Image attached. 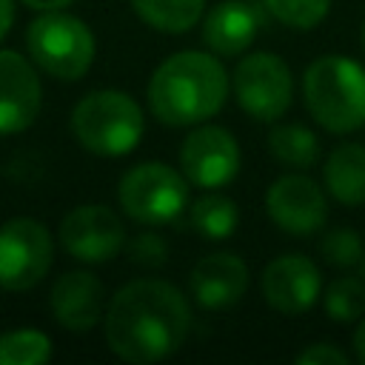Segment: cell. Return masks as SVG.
Returning a JSON list of instances; mask_svg holds the SVG:
<instances>
[{
    "label": "cell",
    "mask_w": 365,
    "mask_h": 365,
    "mask_svg": "<svg viewBox=\"0 0 365 365\" xmlns=\"http://www.w3.org/2000/svg\"><path fill=\"white\" fill-rule=\"evenodd\" d=\"M26 46L37 68L57 80H80L94 63V34L71 14L43 11L26 29Z\"/></svg>",
    "instance_id": "cell-5"
},
{
    "label": "cell",
    "mask_w": 365,
    "mask_h": 365,
    "mask_svg": "<svg viewBox=\"0 0 365 365\" xmlns=\"http://www.w3.org/2000/svg\"><path fill=\"white\" fill-rule=\"evenodd\" d=\"M302 97L311 117L331 134L365 125V68L351 57H317L302 74Z\"/></svg>",
    "instance_id": "cell-3"
},
{
    "label": "cell",
    "mask_w": 365,
    "mask_h": 365,
    "mask_svg": "<svg viewBox=\"0 0 365 365\" xmlns=\"http://www.w3.org/2000/svg\"><path fill=\"white\" fill-rule=\"evenodd\" d=\"M234 97L251 120H279L294 100V77L288 63L271 51H251L234 68Z\"/></svg>",
    "instance_id": "cell-7"
},
{
    "label": "cell",
    "mask_w": 365,
    "mask_h": 365,
    "mask_svg": "<svg viewBox=\"0 0 365 365\" xmlns=\"http://www.w3.org/2000/svg\"><path fill=\"white\" fill-rule=\"evenodd\" d=\"M60 245L80 262H108L125 248V228L106 205H77L60 222Z\"/></svg>",
    "instance_id": "cell-11"
},
{
    "label": "cell",
    "mask_w": 365,
    "mask_h": 365,
    "mask_svg": "<svg viewBox=\"0 0 365 365\" xmlns=\"http://www.w3.org/2000/svg\"><path fill=\"white\" fill-rule=\"evenodd\" d=\"M228 74L208 51H177L165 57L148 80V108L171 128L200 125L222 111Z\"/></svg>",
    "instance_id": "cell-2"
},
{
    "label": "cell",
    "mask_w": 365,
    "mask_h": 365,
    "mask_svg": "<svg viewBox=\"0 0 365 365\" xmlns=\"http://www.w3.org/2000/svg\"><path fill=\"white\" fill-rule=\"evenodd\" d=\"M262 14L248 0H222L202 20V43L220 57H237L257 40Z\"/></svg>",
    "instance_id": "cell-16"
},
{
    "label": "cell",
    "mask_w": 365,
    "mask_h": 365,
    "mask_svg": "<svg viewBox=\"0 0 365 365\" xmlns=\"http://www.w3.org/2000/svg\"><path fill=\"white\" fill-rule=\"evenodd\" d=\"M54 319L68 331H88L106 317V288L88 271H66L48 297Z\"/></svg>",
    "instance_id": "cell-15"
},
{
    "label": "cell",
    "mask_w": 365,
    "mask_h": 365,
    "mask_svg": "<svg viewBox=\"0 0 365 365\" xmlns=\"http://www.w3.org/2000/svg\"><path fill=\"white\" fill-rule=\"evenodd\" d=\"M188 222L205 240H225L240 225V208L231 197L205 194L188 205Z\"/></svg>",
    "instance_id": "cell-20"
},
{
    "label": "cell",
    "mask_w": 365,
    "mask_h": 365,
    "mask_svg": "<svg viewBox=\"0 0 365 365\" xmlns=\"http://www.w3.org/2000/svg\"><path fill=\"white\" fill-rule=\"evenodd\" d=\"M137 17L165 34H182L202 20L205 0H131Z\"/></svg>",
    "instance_id": "cell-18"
},
{
    "label": "cell",
    "mask_w": 365,
    "mask_h": 365,
    "mask_svg": "<svg viewBox=\"0 0 365 365\" xmlns=\"http://www.w3.org/2000/svg\"><path fill=\"white\" fill-rule=\"evenodd\" d=\"M262 6L288 29H314L325 20L331 0H262Z\"/></svg>",
    "instance_id": "cell-23"
},
{
    "label": "cell",
    "mask_w": 365,
    "mask_h": 365,
    "mask_svg": "<svg viewBox=\"0 0 365 365\" xmlns=\"http://www.w3.org/2000/svg\"><path fill=\"white\" fill-rule=\"evenodd\" d=\"M128 259L143 268H160L168 259V242L154 231H143L128 242Z\"/></svg>",
    "instance_id": "cell-25"
},
{
    "label": "cell",
    "mask_w": 365,
    "mask_h": 365,
    "mask_svg": "<svg viewBox=\"0 0 365 365\" xmlns=\"http://www.w3.org/2000/svg\"><path fill=\"white\" fill-rule=\"evenodd\" d=\"M362 48H365V23H362Z\"/></svg>",
    "instance_id": "cell-31"
},
{
    "label": "cell",
    "mask_w": 365,
    "mask_h": 365,
    "mask_svg": "<svg viewBox=\"0 0 365 365\" xmlns=\"http://www.w3.org/2000/svg\"><path fill=\"white\" fill-rule=\"evenodd\" d=\"M359 274H362V279H365V254H362V259H359Z\"/></svg>",
    "instance_id": "cell-30"
},
{
    "label": "cell",
    "mask_w": 365,
    "mask_h": 365,
    "mask_svg": "<svg viewBox=\"0 0 365 365\" xmlns=\"http://www.w3.org/2000/svg\"><path fill=\"white\" fill-rule=\"evenodd\" d=\"M351 345H354V356H356V362H362V365H365V319H359V325H356V331H354Z\"/></svg>",
    "instance_id": "cell-28"
},
{
    "label": "cell",
    "mask_w": 365,
    "mask_h": 365,
    "mask_svg": "<svg viewBox=\"0 0 365 365\" xmlns=\"http://www.w3.org/2000/svg\"><path fill=\"white\" fill-rule=\"evenodd\" d=\"M43 91L34 66L9 48H0V134L29 128L40 114Z\"/></svg>",
    "instance_id": "cell-13"
},
{
    "label": "cell",
    "mask_w": 365,
    "mask_h": 365,
    "mask_svg": "<svg viewBox=\"0 0 365 365\" xmlns=\"http://www.w3.org/2000/svg\"><path fill=\"white\" fill-rule=\"evenodd\" d=\"M180 171L197 188H222L240 171V145L222 125H200L180 145Z\"/></svg>",
    "instance_id": "cell-9"
},
{
    "label": "cell",
    "mask_w": 365,
    "mask_h": 365,
    "mask_svg": "<svg viewBox=\"0 0 365 365\" xmlns=\"http://www.w3.org/2000/svg\"><path fill=\"white\" fill-rule=\"evenodd\" d=\"M319 254L325 262L336 265V268H351V265H359L365 248H362V237L348 228V225H336V228H328L319 240Z\"/></svg>",
    "instance_id": "cell-24"
},
{
    "label": "cell",
    "mask_w": 365,
    "mask_h": 365,
    "mask_svg": "<svg viewBox=\"0 0 365 365\" xmlns=\"http://www.w3.org/2000/svg\"><path fill=\"white\" fill-rule=\"evenodd\" d=\"M297 362L299 365H348L351 356L331 342H311L297 354Z\"/></svg>",
    "instance_id": "cell-26"
},
{
    "label": "cell",
    "mask_w": 365,
    "mask_h": 365,
    "mask_svg": "<svg viewBox=\"0 0 365 365\" xmlns=\"http://www.w3.org/2000/svg\"><path fill=\"white\" fill-rule=\"evenodd\" d=\"M117 200L134 222L165 225L188 208V180L165 163H140L123 174Z\"/></svg>",
    "instance_id": "cell-6"
},
{
    "label": "cell",
    "mask_w": 365,
    "mask_h": 365,
    "mask_svg": "<svg viewBox=\"0 0 365 365\" xmlns=\"http://www.w3.org/2000/svg\"><path fill=\"white\" fill-rule=\"evenodd\" d=\"M259 288L268 308L279 314H302L319 299L322 277L308 257L282 254L265 265L259 277Z\"/></svg>",
    "instance_id": "cell-12"
},
{
    "label": "cell",
    "mask_w": 365,
    "mask_h": 365,
    "mask_svg": "<svg viewBox=\"0 0 365 365\" xmlns=\"http://www.w3.org/2000/svg\"><path fill=\"white\" fill-rule=\"evenodd\" d=\"M322 305H325V314L339 325L362 319V314H365V279L362 277H351V274L336 277L325 288Z\"/></svg>",
    "instance_id": "cell-21"
},
{
    "label": "cell",
    "mask_w": 365,
    "mask_h": 365,
    "mask_svg": "<svg viewBox=\"0 0 365 365\" xmlns=\"http://www.w3.org/2000/svg\"><path fill=\"white\" fill-rule=\"evenodd\" d=\"M143 108L134 97L117 88L86 94L71 111L74 140L97 157H123L143 140Z\"/></svg>",
    "instance_id": "cell-4"
},
{
    "label": "cell",
    "mask_w": 365,
    "mask_h": 365,
    "mask_svg": "<svg viewBox=\"0 0 365 365\" xmlns=\"http://www.w3.org/2000/svg\"><path fill=\"white\" fill-rule=\"evenodd\" d=\"M51 359V339L37 328L0 334V365H43Z\"/></svg>",
    "instance_id": "cell-22"
},
{
    "label": "cell",
    "mask_w": 365,
    "mask_h": 365,
    "mask_svg": "<svg viewBox=\"0 0 365 365\" xmlns=\"http://www.w3.org/2000/svg\"><path fill=\"white\" fill-rule=\"evenodd\" d=\"M268 151L274 154V160L279 165L288 168H311L319 160V140L311 128L299 125V123H282L274 125L268 134Z\"/></svg>",
    "instance_id": "cell-19"
},
{
    "label": "cell",
    "mask_w": 365,
    "mask_h": 365,
    "mask_svg": "<svg viewBox=\"0 0 365 365\" xmlns=\"http://www.w3.org/2000/svg\"><path fill=\"white\" fill-rule=\"evenodd\" d=\"M54 262V240L40 220L14 217L0 225V285L6 291L34 288Z\"/></svg>",
    "instance_id": "cell-8"
},
{
    "label": "cell",
    "mask_w": 365,
    "mask_h": 365,
    "mask_svg": "<svg viewBox=\"0 0 365 365\" xmlns=\"http://www.w3.org/2000/svg\"><path fill=\"white\" fill-rule=\"evenodd\" d=\"M322 180L336 202L348 208L365 205V145L359 143L336 145L322 165Z\"/></svg>",
    "instance_id": "cell-17"
},
{
    "label": "cell",
    "mask_w": 365,
    "mask_h": 365,
    "mask_svg": "<svg viewBox=\"0 0 365 365\" xmlns=\"http://www.w3.org/2000/svg\"><path fill=\"white\" fill-rule=\"evenodd\" d=\"M248 279H251L248 265L237 254L214 251V254H205L191 268L188 285H191V297L200 308L222 311V308L237 305L245 297Z\"/></svg>",
    "instance_id": "cell-14"
},
{
    "label": "cell",
    "mask_w": 365,
    "mask_h": 365,
    "mask_svg": "<svg viewBox=\"0 0 365 365\" xmlns=\"http://www.w3.org/2000/svg\"><path fill=\"white\" fill-rule=\"evenodd\" d=\"M108 348L131 365H151L182 348L191 331V305L165 279L125 282L103 317Z\"/></svg>",
    "instance_id": "cell-1"
},
{
    "label": "cell",
    "mask_w": 365,
    "mask_h": 365,
    "mask_svg": "<svg viewBox=\"0 0 365 365\" xmlns=\"http://www.w3.org/2000/svg\"><path fill=\"white\" fill-rule=\"evenodd\" d=\"M29 9H37V11H60L66 6H71L74 0H23Z\"/></svg>",
    "instance_id": "cell-29"
},
{
    "label": "cell",
    "mask_w": 365,
    "mask_h": 365,
    "mask_svg": "<svg viewBox=\"0 0 365 365\" xmlns=\"http://www.w3.org/2000/svg\"><path fill=\"white\" fill-rule=\"evenodd\" d=\"M265 214L268 220L291 234V237H308L317 234L328 220V200L319 182H314L305 174H285L265 191Z\"/></svg>",
    "instance_id": "cell-10"
},
{
    "label": "cell",
    "mask_w": 365,
    "mask_h": 365,
    "mask_svg": "<svg viewBox=\"0 0 365 365\" xmlns=\"http://www.w3.org/2000/svg\"><path fill=\"white\" fill-rule=\"evenodd\" d=\"M11 23H14V3L11 0H0V40L9 34Z\"/></svg>",
    "instance_id": "cell-27"
}]
</instances>
